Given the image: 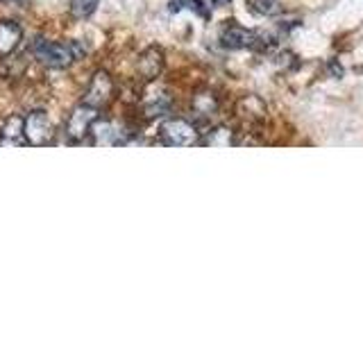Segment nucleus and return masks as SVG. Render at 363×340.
I'll list each match as a JSON object with an SVG mask.
<instances>
[{
  "label": "nucleus",
  "instance_id": "nucleus-1",
  "mask_svg": "<svg viewBox=\"0 0 363 340\" xmlns=\"http://www.w3.org/2000/svg\"><path fill=\"white\" fill-rule=\"evenodd\" d=\"M32 52L48 68H68L84 55V50L79 48L77 43H55V41H43V39H34Z\"/></svg>",
  "mask_w": 363,
  "mask_h": 340
},
{
  "label": "nucleus",
  "instance_id": "nucleus-2",
  "mask_svg": "<svg viewBox=\"0 0 363 340\" xmlns=\"http://www.w3.org/2000/svg\"><path fill=\"white\" fill-rule=\"evenodd\" d=\"M159 139L170 147H193L200 143V130L186 118H168L159 128Z\"/></svg>",
  "mask_w": 363,
  "mask_h": 340
},
{
  "label": "nucleus",
  "instance_id": "nucleus-3",
  "mask_svg": "<svg viewBox=\"0 0 363 340\" xmlns=\"http://www.w3.org/2000/svg\"><path fill=\"white\" fill-rule=\"evenodd\" d=\"M98 120H100V109L82 102V105H77L71 111V116H68V120H66V136L73 143L84 141Z\"/></svg>",
  "mask_w": 363,
  "mask_h": 340
},
{
  "label": "nucleus",
  "instance_id": "nucleus-4",
  "mask_svg": "<svg viewBox=\"0 0 363 340\" xmlns=\"http://www.w3.org/2000/svg\"><path fill=\"white\" fill-rule=\"evenodd\" d=\"M220 45L227 50H255L261 45V37L257 32L243 28L241 23L227 21L220 28Z\"/></svg>",
  "mask_w": 363,
  "mask_h": 340
},
{
  "label": "nucleus",
  "instance_id": "nucleus-5",
  "mask_svg": "<svg viewBox=\"0 0 363 340\" xmlns=\"http://www.w3.org/2000/svg\"><path fill=\"white\" fill-rule=\"evenodd\" d=\"M26 139L28 145H52L55 143V128L45 111H32L26 116Z\"/></svg>",
  "mask_w": 363,
  "mask_h": 340
},
{
  "label": "nucleus",
  "instance_id": "nucleus-6",
  "mask_svg": "<svg viewBox=\"0 0 363 340\" xmlns=\"http://www.w3.org/2000/svg\"><path fill=\"white\" fill-rule=\"evenodd\" d=\"M113 96H116V86H113L111 75L107 71H98V73H94V77H91L82 102H86V105H91V107L105 109L113 100Z\"/></svg>",
  "mask_w": 363,
  "mask_h": 340
},
{
  "label": "nucleus",
  "instance_id": "nucleus-7",
  "mask_svg": "<svg viewBox=\"0 0 363 340\" xmlns=\"http://www.w3.org/2000/svg\"><path fill=\"white\" fill-rule=\"evenodd\" d=\"M91 136H94V145L100 147H113V145H128L130 141V130L123 128L116 120H98L91 130Z\"/></svg>",
  "mask_w": 363,
  "mask_h": 340
},
{
  "label": "nucleus",
  "instance_id": "nucleus-8",
  "mask_svg": "<svg viewBox=\"0 0 363 340\" xmlns=\"http://www.w3.org/2000/svg\"><path fill=\"white\" fill-rule=\"evenodd\" d=\"M166 66V57L164 50L159 45H150L141 52V57L136 60V73H139L145 82H155V79L164 73Z\"/></svg>",
  "mask_w": 363,
  "mask_h": 340
},
{
  "label": "nucleus",
  "instance_id": "nucleus-9",
  "mask_svg": "<svg viewBox=\"0 0 363 340\" xmlns=\"http://www.w3.org/2000/svg\"><path fill=\"white\" fill-rule=\"evenodd\" d=\"M0 145H28L26 139V118H21L18 113L9 116L0 130Z\"/></svg>",
  "mask_w": 363,
  "mask_h": 340
},
{
  "label": "nucleus",
  "instance_id": "nucleus-10",
  "mask_svg": "<svg viewBox=\"0 0 363 340\" xmlns=\"http://www.w3.org/2000/svg\"><path fill=\"white\" fill-rule=\"evenodd\" d=\"M21 39H23V30L18 23L0 21V60H3V57H9L16 50Z\"/></svg>",
  "mask_w": 363,
  "mask_h": 340
},
{
  "label": "nucleus",
  "instance_id": "nucleus-11",
  "mask_svg": "<svg viewBox=\"0 0 363 340\" xmlns=\"http://www.w3.org/2000/svg\"><path fill=\"white\" fill-rule=\"evenodd\" d=\"M193 111L198 113L200 118H211L216 111H218V100L211 94H198L193 100Z\"/></svg>",
  "mask_w": 363,
  "mask_h": 340
},
{
  "label": "nucleus",
  "instance_id": "nucleus-12",
  "mask_svg": "<svg viewBox=\"0 0 363 340\" xmlns=\"http://www.w3.org/2000/svg\"><path fill=\"white\" fill-rule=\"evenodd\" d=\"M168 109H170V96H166V94H159V96L150 98V100L145 102V107H143L147 118H155V116H162V113H168Z\"/></svg>",
  "mask_w": 363,
  "mask_h": 340
},
{
  "label": "nucleus",
  "instance_id": "nucleus-13",
  "mask_svg": "<svg viewBox=\"0 0 363 340\" xmlns=\"http://www.w3.org/2000/svg\"><path fill=\"white\" fill-rule=\"evenodd\" d=\"M207 145H236L234 132L227 128H216L211 132H207V139H204Z\"/></svg>",
  "mask_w": 363,
  "mask_h": 340
},
{
  "label": "nucleus",
  "instance_id": "nucleus-14",
  "mask_svg": "<svg viewBox=\"0 0 363 340\" xmlns=\"http://www.w3.org/2000/svg\"><path fill=\"white\" fill-rule=\"evenodd\" d=\"M255 11H259L261 16H277L281 11V3L279 0H250Z\"/></svg>",
  "mask_w": 363,
  "mask_h": 340
},
{
  "label": "nucleus",
  "instance_id": "nucleus-15",
  "mask_svg": "<svg viewBox=\"0 0 363 340\" xmlns=\"http://www.w3.org/2000/svg\"><path fill=\"white\" fill-rule=\"evenodd\" d=\"M98 9V0H71V11L75 18H89Z\"/></svg>",
  "mask_w": 363,
  "mask_h": 340
},
{
  "label": "nucleus",
  "instance_id": "nucleus-16",
  "mask_svg": "<svg viewBox=\"0 0 363 340\" xmlns=\"http://www.w3.org/2000/svg\"><path fill=\"white\" fill-rule=\"evenodd\" d=\"M211 3H213V7H225V5H230L232 0H211Z\"/></svg>",
  "mask_w": 363,
  "mask_h": 340
}]
</instances>
